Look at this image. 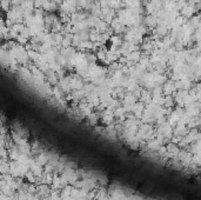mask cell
I'll return each mask as SVG.
<instances>
[{
    "mask_svg": "<svg viewBox=\"0 0 201 200\" xmlns=\"http://www.w3.org/2000/svg\"><path fill=\"white\" fill-rule=\"evenodd\" d=\"M146 108V104H143V101H138L135 105L133 106V114L135 116V118L141 119V117L143 114V111Z\"/></svg>",
    "mask_w": 201,
    "mask_h": 200,
    "instance_id": "obj_1",
    "label": "cell"
},
{
    "mask_svg": "<svg viewBox=\"0 0 201 200\" xmlns=\"http://www.w3.org/2000/svg\"><path fill=\"white\" fill-rule=\"evenodd\" d=\"M72 190H73V187H72V186H69V185H67V186L63 187V188H61V191H60V197H61V199H63V200H69V199H71Z\"/></svg>",
    "mask_w": 201,
    "mask_h": 200,
    "instance_id": "obj_3",
    "label": "cell"
},
{
    "mask_svg": "<svg viewBox=\"0 0 201 200\" xmlns=\"http://www.w3.org/2000/svg\"><path fill=\"white\" fill-rule=\"evenodd\" d=\"M52 1H54V2H55V4H57V5H61V4H63V1H65V0H52Z\"/></svg>",
    "mask_w": 201,
    "mask_h": 200,
    "instance_id": "obj_15",
    "label": "cell"
},
{
    "mask_svg": "<svg viewBox=\"0 0 201 200\" xmlns=\"http://www.w3.org/2000/svg\"><path fill=\"white\" fill-rule=\"evenodd\" d=\"M35 160H37L38 164H40L41 166H45V165H47L48 164V157H47V153L46 152H41L37 154V157H35Z\"/></svg>",
    "mask_w": 201,
    "mask_h": 200,
    "instance_id": "obj_4",
    "label": "cell"
},
{
    "mask_svg": "<svg viewBox=\"0 0 201 200\" xmlns=\"http://www.w3.org/2000/svg\"><path fill=\"white\" fill-rule=\"evenodd\" d=\"M16 41L18 42L19 45H22V46H25L26 44H28V39H26V38H25V37H22L21 34H19V36L16 37Z\"/></svg>",
    "mask_w": 201,
    "mask_h": 200,
    "instance_id": "obj_12",
    "label": "cell"
},
{
    "mask_svg": "<svg viewBox=\"0 0 201 200\" xmlns=\"http://www.w3.org/2000/svg\"><path fill=\"white\" fill-rule=\"evenodd\" d=\"M173 104H174V102H173V98H172L171 95H166V97H165V104L164 105L166 106L167 108H168V107L171 108V107L173 106Z\"/></svg>",
    "mask_w": 201,
    "mask_h": 200,
    "instance_id": "obj_13",
    "label": "cell"
},
{
    "mask_svg": "<svg viewBox=\"0 0 201 200\" xmlns=\"http://www.w3.org/2000/svg\"><path fill=\"white\" fill-rule=\"evenodd\" d=\"M162 91H164V93L166 95H169L173 91H175V85L172 81H167V83H165Z\"/></svg>",
    "mask_w": 201,
    "mask_h": 200,
    "instance_id": "obj_5",
    "label": "cell"
},
{
    "mask_svg": "<svg viewBox=\"0 0 201 200\" xmlns=\"http://www.w3.org/2000/svg\"><path fill=\"white\" fill-rule=\"evenodd\" d=\"M27 54H28V57H30V60L31 61H37L39 57H40V53L37 52V51H34V50H30V51H27Z\"/></svg>",
    "mask_w": 201,
    "mask_h": 200,
    "instance_id": "obj_9",
    "label": "cell"
},
{
    "mask_svg": "<svg viewBox=\"0 0 201 200\" xmlns=\"http://www.w3.org/2000/svg\"><path fill=\"white\" fill-rule=\"evenodd\" d=\"M138 101H139V98H137L132 92L127 91L124 99H122V105H135Z\"/></svg>",
    "mask_w": 201,
    "mask_h": 200,
    "instance_id": "obj_2",
    "label": "cell"
},
{
    "mask_svg": "<svg viewBox=\"0 0 201 200\" xmlns=\"http://www.w3.org/2000/svg\"><path fill=\"white\" fill-rule=\"evenodd\" d=\"M25 178H26L27 181H28L30 184H34V183H37V181H38V178L35 177V175H34V173L32 172L31 169H30V171H28V172L26 173Z\"/></svg>",
    "mask_w": 201,
    "mask_h": 200,
    "instance_id": "obj_10",
    "label": "cell"
},
{
    "mask_svg": "<svg viewBox=\"0 0 201 200\" xmlns=\"http://www.w3.org/2000/svg\"><path fill=\"white\" fill-rule=\"evenodd\" d=\"M152 102L155 105H164L165 104V97L162 94H153Z\"/></svg>",
    "mask_w": 201,
    "mask_h": 200,
    "instance_id": "obj_8",
    "label": "cell"
},
{
    "mask_svg": "<svg viewBox=\"0 0 201 200\" xmlns=\"http://www.w3.org/2000/svg\"><path fill=\"white\" fill-rule=\"evenodd\" d=\"M11 5H12V0H1V6H2V10L5 13L11 11V8H12Z\"/></svg>",
    "mask_w": 201,
    "mask_h": 200,
    "instance_id": "obj_11",
    "label": "cell"
},
{
    "mask_svg": "<svg viewBox=\"0 0 201 200\" xmlns=\"http://www.w3.org/2000/svg\"><path fill=\"white\" fill-rule=\"evenodd\" d=\"M126 114L127 112L124 106H119V107H116L115 110H114V117H115V119L124 118V117H126Z\"/></svg>",
    "mask_w": 201,
    "mask_h": 200,
    "instance_id": "obj_6",
    "label": "cell"
},
{
    "mask_svg": "<svg viewBox=\"0 0 201 200\" xmlns=\"http://www.w3.org/2000/svg\"><path fill=\"white\" fill-rule=\"evenodd\" d=\"M87 118H88V121H90L91 125H92V126H94V125L98 124V121H99V119H100V116H99V113H98V112H93V113L90 114Z\"/></svg>",
    "mask_w": 201,
    "mask_h": 200,
    "instance_id": "obj_7",
    "label": "cell"
},
{
    "mask_svg": "<svg viewBox=\"0 0 201 200\" xmlns=\"http://www.w3.org/2000/svg\"><path fill=\"white\" fill-rule=\"evenodd\" d=\"M44 171H45V173H52L53 171H55V167L53 166L52 164L48 163L47 165L44 166Z\"/></svg>",
    "mask_w": 201,
    "mask_h": 200,
    "instance_id": "obj_14",
    "label": "cell"
}]
</instances>
